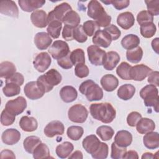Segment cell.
Returning <instances> with one entry per match:
<instances>
[{
  "label": "cell",
  "mask_w": 159,
  "mask_h": 159,
  "mask_svg": "<svg viewBox=\"0 0 159 159\" xmlns=\"http://www.w3.org/2000/svg\"><path fill=\"white\" fill-rule=\"evenodd\" d=\"M101 145L99 139L95 135H89L86 136L82 142L83 148L88 153L92 155L99 148Z\"/></svg>",
  "instance_id": "cell-15"
},
{
  "label": "cell",
  "mask_w": 159,
  "mask_h": 159,
  "mask_svg": "<svg viewBox=\"0 0 159 159\" xmlns=\"http://www.w3.org/2000/svg\"><path fill=\"white\" fill-rule=\"evenodd\" d=\"M19 126L25 132L35 131L38 127V122L35 118L27 116H23L19 120Z\"/></svg>",
  "instance_id": "cell-28"
},
{
  "label": "cell",
  "mask_w": 159,
  "mask_h": 159,
  "mask_svg": "<svg viewBox=\"0 0 159 159\" xmlns=\"http://www.w3.org/2000/svg\"><path fill=\"white\" fill-rule=\"evenodd\" d=\"M18 3L20 8L25 12H30L42 7L45 3V1L41 0H19Z\"/></svg>",
  "instance_id": "cell-25"
},
{
  "label": "cell",
  "mask_w": 159,
  "mask_h": 159,
  "mask_svg": "<svg viewBox=\"0 0 159 159\" xmlns=\"http://www.w3.org/2000/svg\"><path fill=\"white\" fill-rule=\"evenodd\" d=\"M140 30L141 35L143 37L151 38L155 35L157 31V27L153 22H148L140 25Z\"/></svg>",
  "instance_id": "cell-41"
},
{
  "label": "cell",
  "mask_w": 159,
  "mask_h": 159,
  "mask_svg": "<svg viewBox=\"0 0 159 159\" xmlns=\"http://www.w3.org/2000/svg\"><path fill=\"white\" fill-rule=\"evenodd\" d=\"M143 57V50L138 46L131 50H129L126 52V58L128 61L132 63H137L142 60Z\"/></svg>",
  "instance_id": "cell-36"
},
{
  "label": "cell",
  "mask_w": 159,
  "mask_h": 159,
  "mask_svg": "<svg viewBox=\"0 0 159 159\" xmlns=\"http://www.w3.org/2000/svg\"><path fill=\"white\" fill-rule=\"evenodd\" d=\"M60 96L61 100L66 103L74 101L78 96L76 89L71 86H65L60 91Z\"/></svg>",
  "instance_id": "cell-27"
},
{
  "label": "cell",
  "mask_w": 159,
  "mask_h": 159,
  "mask_svg": "<svg viewBox=\"0 0 159 159\" xmlns=\"http://www.w3.org/2000/svg\"><path fill=\"white\" fill-rule=\"evenodd\" d=\"M88 56L90 63L95 66H101L102 65L106 52L95 45H90L87 48Z\"/></svg>",
  "instance_id": "cell-9"
},
{
  "label": "cell",
  "mask_w": 159,
  "mask_h": 159,
  "mask_svg": "<svg viewBox=\"0 0 159 159\" xmlns=\"http://www.w3.org/2000/svg\"><path fill=\"white\" fill-rule=\"evenodd\" d=\"M48 15L43 10H36L30 15V20L34 26L38 28H44L48 25Z\"/></svg>",
  "instance_id": "cell-18"
},
{
  "label": "cell",
  "mask_w": 159,
  "mask_h": 159,
  "mask_svg": "<svg viewBox=\"0 0 159 159\" xmlns=\"http://www.w3.org/2000/svg\"><path fill=\"white\" fill-rule=\"evenodd\" d=\"M104 30H105L109 35L112 40H116L121 35L120 30L116 25L114 24H110L107 27H105Z\"/></svg>",
  "instance_id": "cell-53"
},
{
  "label": "cell",
  "mask_w": 159,
  "mask_h": 159,
  "mask_svg": "<svg viewBox=\"0 0 159 159\" xmlns=\"http://www.w3.org/2000/svg\"><path fill=\"white\" fill-rule=\"evenodd\" d=\"M52 40L48 34L43 32H38L34 37V43L40 50H46L51 45Z\"/></svg>",
  "instance_id": "cell-21"
},
{
  "label": "cell",
  "mask_w": 159,
  "mask_h": 159,
  "mask_svg": "<svg viewBox=\"0 0 159 159\" xmlns=\"http://www.w3.org/2000/svg\"><path fill=\"white\" fill-rule=\"evenodd\" d=\"M61 80V74L57 70L52 68L44 75L40 76L37 81L45 93H48L53 89L55 86L59 84Z\"/></svg>",
  "instance_id": "cell-3"
},
{
  "label": "cell",
  "mask_w": 159,
  "mask_h": 159,
  "mask_svg": "<svg viewBox=\"0 0 159 159\" xmlns=\"http://www.w3.org/2000/svg\"><path fill=\"white\" fill-rule=\"evenodd\" d=\"M70 59L74 65L85 63L84 52L81 48H76L70 53Z\"/></svg>",
  "instance_id": "cell-45"
},
{
  "label": "cell",
  "mask_w": 159,
  "mask_h": 159,
  "mask_svg": "<svg viewBox=\"0 0 159 159\" xmlns=\"http://www.w3.org/2000/svg\"><path fill=\"white\" fill-rule=\"evenodd\" d=\"M24 82V76L18 72L15 73L13 75H12L11 77L6 79V83H16L20 86L23 84Z\"/></svg>",
  "instance_id": "cell-56"
},
{
  "label": "cell",
  "mask_w": 159,
  "mask_h": 159,
  "mask_svg": "<svg viewBox=\"0 0 159 159\" xmlns=\"http://www.w3.org/2000/svg\"><path fill=\"white\" fill-rule=\"evenodd\" d=\"M91 116L104 124H109L113 121L116 116V111L111 104L101 102L92 104L89 107Z\"/></svg>",
  "instance_id": "cell-1"
},
{
  "label": "cell",
  "mask_w": 159,
  "mask_h": 159,
  "mask_svg": "<svg viewBox=\"0 0 159 159\" xmlns=\"http://www.w3.org/2000/svg\"><path fill=\"white\" fill-rule=\"evenodd\" d=\"M4 94L7 97H12L18 95L20 92V86L13 83H6L2 88Z\"/></svg>",
  "instance_id": "cell-43"
},
{
  "label": "cell",
  "mask_w": 159,
  "mask_h": 159,
  "mask_svg": "<svg viewBox=\"0 0 159 159\" xmlns=\"http://www.w3.org/2000/svg\"><path fill=\"white\" fill-rule=\"evenodd\" d=\"M27 107L26 99L22 96L8 101L5 106V109L11 114L18 116L22 113Z\"/></svg>",
  "instance_id": "cell-10"
},
{
  "label": "cell",
  "mask_w": 159,
  "mask_h": 159,
  "mask_svg": "<svg viewBox=\"0 0 159 159\" xmlns=\"http://www.w3.org/2000/svg\"><path fill=\"white\" fill-rule=\"evenodd\" d=\"M120 60V57L118 53L114 51L108 52L106 53L103 60V67L106 70L111 71L117 66Z\"/></svg>",
  "instance_id": "cell-20"
},
{
  "label": "cell",
  "mask_w": 159,
  "mask_h": 159,
  "mask_svg": "<svg viewBox=\"0 0 159 159\" xmlns=\"http://www.w3.org/2000/svg\"><path fill=\"white\" fill-rule=\"evenodd\" d=\"M140 96L143 99L147 107H153L156 112H158V91L153 84H148L140 91Z\"/></svg>",
  "instance_id": "cell-5"
},
{
  "label": "cell",
  "mask_w": 159,
  "mask_h": 159,
  "mask_svg": "<svg viewBox=\"0 0 159 159\" xmlns=\"http://www.w3.org/2000/svg\"><path fill=\"white\" fill-rule=\"evenodd\" d=\"M80 20L81 19L79 14L76 11L71 10L66 14L63 19V23L65 25L76 27L80 25Z\"/></svg>",
  "instance_id": "cell-34"
},
{
  "label": "cell",
  "mask_w": 159,
  "mask_h": 159,
  "mask_svg": "<svg viewBox=\"0 0 159 159\" xmlns=\"http://www.w3.org/2000/svg\"><path fill=\"white\" fill-rule=\"evenodd\" d=\"M58 65L63 69H70L73 66V64L70 59V53L66 57L57 60Z\"/></svg>",
  "instance_id": "cell-57"
},
{
  "label": "cell",
  "mask_w": 159,
  "mask_h": 159,
  "mask_svg": "<svg viewBox=\"0 0 159 159\" xmlns=\"http://www.w3.org/2000/svg\"><path fill=\"white\" fill-rule=\"evenodd\" d=\"M65 131L63 124L60 120H52L49 122L44 129L45 135L49 138H52L56 135H61Z\"/></svg>",
  "instance_id": "cell-14"
},
{
  "label": "cell",
  "mask_w": 159,
  "mask_h": 159,
  "mask_svg": "<svg viewBox=\"0 0 159 159\" xmlns=\"http://www.w3.org/2000/svg\"><path fill=\"white\" fill-rule=\"evenodd\" d=\"M16 71V67L11 61H5L0 64V76L7 79L13 75Z\"/></svg>",
  "instance_id": "cell-33"
},
{
  "label": "cell",
  "mask_w": 159,
  "mask_h": 159,
  "mask_svg": "<svg viewBox=\"0 0 159 159\" xmlns=\"http://www.w3.org/2000/svg\"><path fill=\"white\" fill-rule=\"evenodd\" d=\"M109 148L107 143L101 142V145L97 151L91 155L92 157L94 159H104L108 156Z\"/></svg>",
  "instance_id": "cell-48"
},
{
  "label": "cell",
  "mask_w": 159,
  "mask_h": 159,
  "mask_svg": "<svg viewBox=\"0 0 159 159\" xmlns=\"http://www.w3.org/2000/svg\"><path fill=\"white\" fill-rule=\"evenodd\" d=\"M132 142V135L127 130H122L117 132L114 137V142L119 147H127Z\"/></svg>",
  "instance_id": "cell-24"
},
{
  "label": "cell",
  "mask_w": 159,
  "mask_h": 159,
  "mask_svg": "<svg viewBox=\"0 0 159 159\" xmlns=\"http://www.w3.org/2000/svg\"><path fill=\"white\" fill-rule=\"evenodd\" d=\"M0 12L4 15L17 18L19 17L18 7L13 1H2L0 2Z\"/></svg>",
  "instance_id": "cell-16"
},
{
  "label": "cell",
  "mask_w": 159,
  "mask_h": 159,
  "mask_svg": "<svg viewBox=\"0 0 159 159\" xmlns=\"http://www.w3.org/2000/svg\"><path fill=\"white\" fill-rule=\"evenodd\" d=\"M127 152L126 147H121L118 146L114 142L111 145V157L114 159L123 158Z\"/></svg>",
  "instance_id": "cell-46"
},
{
  "label": "cell",
  "mask_w": 159,
  "mask_h": 159,
  "mask_svg": "<svg viewBox=\"0 0 159 159\" xmlns=\"http://www.w3.org/2000/svg\"><path fill=\"white\" fill-rule=\"evenodd\" d=\"M132 66L128 63L123 61L117 66L116 69V73L122 80H130V70Z\"/></svg>",
  "instance_id": "cell-40"
},
{
  "label": "cell",
  "mask_w": 159,
  "mask_h": 159,
  "mask_svg": "<svg viewBox=\"0 0 159 159\" xmlns=\"http://www.w3.org/2000/svg\"><path fill=\"white\" fill-rule=\"evenodd\" d=\"M137 131L140 134H145L154 130L155 124L154 121L149 118H141L136 124Z\"/></svg>",
  "instance_id": "cell-26"
},
{
  "label": "cell",
  "mask_w": 159,
  "mask_h": 159,
  "mask_svg": "<svg viewBox=\"0 0 159 159\" xmlns=\"http://www.w3.org/2000/svg\"><path fill=\"white\" fill-rule=\"evenodd\" d=\"M25 95L31 100L41 98L45 93L37 81H30L24 86Z\"/></svg>",
  "instance_id": "cell-11"
},
{
  "label": "cell",
  "mask_w": 159,
  "mask_h": 159,
  "mask_svg": "<svg viewBox=\"0 0 159 159\" xmlns=\"http://www.w3.org/2000/svg\"><path fill=\"white\" fill-rule=\"evenodd\" d=\"M88 37L84 33L83 25H78L73 29V39L79 43H84L87 40Z\"/></svg>",
  "instance_id": "cell-49"
},
{
  "label": "cell",
  "mask_w": 159,
  "mask_h": 159,
  "mask_svg": "<svg viewBox=\"0 0 159 159\" xmlns=\"http://www.w3.org/2000/svg\"><path fill=\"white\" fill-rule=\"evenodd\" d=\"M147 11L152 16H158L159 14V1L152 0V1H145Z\"/></svg>",
  "instance_id": "cell-52"
},
{
  "label": "cell",
  "mask_w": 159,
  "mask_h": 159,
  "mask_svg": "<svg viewBox=\"0 0 159 159\" xmlns=\"http://www.w3.org/2000/svg\"><path fill=\"white\" fill-rule=\"evenodd\" d=\"M1 158H16V156L14 153V152L9 150H3L1 152Z\"/></svg>",
  "instance_id": "cell-60"
},
{
  "label": "cell",
  "mask_w": 159,
  "mask_h": 159,
  "mask_svg": "<svg viewBox=\"0 0 159 159\" xmlns=\"http://www.w3.org/2000/svg\"><path fill=\"white\" fill-rule=\"evenodd\" d=\"M20 139V133L16 129H7L3 132L1 136L2 141L8 145L17 143Z\"/></svg>",
  "instance_id": "cell-17"
},
{
  "label": "cell",
  "mask_w": 159,
  "mask_h": 159,
  "mask_svg": "<svg viewBox=\"0 0 159 159\" xmlns=\"http://www.w3.org/2000/svg\"><path fill=\"white\" fill-rule=\"evenodd\" d=\"M80 92L85 95L89 101H99L103 98V91L101 88L91 80L83 81L79 86Z\"/></svg>",
  "instance_id": "cell-4"
},
{
  "label": "cell",
  "mask_w": 159,
  "mask_h": 159,
  "mask_svg": "<svg viewBox=\"0 0 159 159\" xmlns=\"http://www.w3.org/2000/svg\"><path fill=\"white\" fill-rule=\"evenodd\" d=\"M71 6L67 2H63L57 6L52 11H50L47 16L48 24L52 20H58L63 23V19L66 14L71 11Z\"/></svg>",
  "instance_id": "cell-8"
},
{
  "label": "cell",
  "mask_w": 159,
  "mask_h": 159,
  "mask_svg": "<svg viewBox=\"0 0 159 159\" xmlns=\"http://www.w3.org/2000/svg\"><path fill=\"white\" fill-rule=\"evenodd\" d=\"M61 28L62 22L58 20H52L48 22L47 30L50 36L53 39H57L60 35Z\"/></svg>",
  "instance_id": "cell-38"
},
{
  "label": "cell",
  "mask_w": 159,
  "mask_h": 159,
  "mask_svg": "<svg viewBox=\"0 0 159 159\" xmlns=\"http://www.w3.org/2000/svg\"><path fill=\"white\" fill-rule=\"evenodd\" d=\"M48 52L55 60H59L70 53L68 44L63 40H55L48 48Z\"/></svg>",
  "instance_id": "cell-7"
},
{
  "label": "cell",
  "mask_w": 159,
  "mask_h": 159,
  "mask_svg": "<svg viewBox=\"0 0 159 159\" xmlns=\"http://www.w3.org/2000/svg\"><path fill=\"white\" fill-rule=\"evenodd\" d=\"M33 157L36 159L49 158L50 150L48 146L43 143H39L33 152Z\"/></svg>",
  "instance_id": "cell-37"
},
{
  "label": "cell",
  "mask_w": 159,
  "mask_h": 159,
  "mask_svg": "<svg viewBox=\"0 0 159 159\" xmlns=\"http://www.w3.org/2000/svg\"><path fill=\"white\" fill-rule=\"evenodd\" d=\"M68 158H73V159H75V158L82 159L83 158V153L81 151L76 150L75 152H73L71 155H70L68 157Z\"/></svg>",
  "instance_id": "cell-62"
},
{
  "label": "cell",
  "mask_w": 159,
  "mask_h": 159,
  "mask_svg": "<svg viewBox=\"0 0 159 159\" xmlns=\"http://www.w3.org/2000/svg\"><path fill=\"white\" fill-rule=\"evenodd\" d=\"M137 20L139 25H142L148 22H153V17L147 11L144 10L138 13Z\"/></svg>",
  "instance_id": "cell-50"
},
{
  "label": "cell",
  "mask_w": 159,
  "mask_h": 159,
  "mask_svg": "<svg viewBox=\"0 0 159 159\" xmlns=\"http://www.w3.org/2000/svg\"><path fill=\"white\" fill-rule=\"evenodd\" d=\"M135 93V88L131 84H125L117 90V96L124 101L130 99Z\"/></svg>",
  "instance_id": "cell-30"
},
{
  "label": "cell",
  "mask_w": 159,
  "mask_h": 159,
  "mask_svg": "<svg viewBox=\"0 0 159 159\" xmlns=\"http://www.w3.org/2000/svg\"><path fill=\"white\" fill-rule=\"evenodd\" d=\"M96 134L102 140L108 141L112 138L114 134V130L110 126L101 125L97 129Z\"/></svg>",
  "instance_id": "cell-39"
},
{
  "label": "cell",
  "mask_w": 159,
  "mask_h": 159,
  "mask_svg": "<svg viewBox=\"0 0 159 159\" xmlns=\"http://www.w3.org/2000/svg\"><path fill=\"white\" fill-rule=\"evenodd\" d=\"M143 142L145 147L153 150L159 147V135L156 132H149L143 137Z\"/></svg>",
  "instance_id": "cell-29"
},
{
  "label": "cell",
  "mask_w": 159,
  "mask_h": 159,
  "mask_svg": "<svg viewBox=\"0 0 159 159\" xmlns=\"http://www.w3.org/2000/svg\"><path fill=\"white\" fill-rule=\"evenodd\" d=\"M152 71V70L144 64L135 65L132 66L130 70V79L137 81H143Z\"/></svg>",
  "instance_id": "cell-12"
},
{
  "label": "cell",
  "mask_w": 159,
  "mask_h": 159,
  "mask_svg": "<svg viewBox=\"0 0 159 159\" xmlns=\"http://www.w3.org/2000/svg\"><path fill=\"white\" fill-rule=\"evenodd\" d=\"M88 16L94 20L99 27H106L110 25L111 17L107 14L103 6L96 0L90 1L88 4Z\"/></svg>",
  "instance_id": "cell-2"
},
{
  "label": "cell",
  "mask_w": 159,
  "mask_h": 159,
  "mask_svg": "<svg viewBox=\"0 0 159 159\" xmlns=\"http://www.w3.org/2000/svg\"><path fill=\"white\" fill-rule=\"evenodd\" d=\"M104 4H112L113 6L117 10H122L127 7L130 4V1L129 0H122V1H102Z\"/></svg>",
  "instance_id": "cell-55"
},
{
  "label": "cell",
  "mask_w": 159,
  "mask_h": 159,
  "mask_svg": "<svg viewBox=\"0 0 159 159\" xmlns=\"http://www.w3.org/2000/svg\"><path fill=\"white\" fill-rule=\"evenodd\" d=\"M52 62L51 57L48 53L44 52L39 53L35 58L33 64L34 68L40 73L47 70Z\"/></svg>",
  "instance_id": "cell-13"
},
{
  "label": "cell",
  "mask_w": 159,
  "mask_h": 159,
  "mask_svg": "<svg viewBox=\"0 0 159 159\" xmlns=\"http://www.w3.org/2000/svg\"><path fill=\"white\" fill-rule=\"evenodd\" d=\"M158 44H159V39L158 37L154 39L152 41V47L153 50L158 54Z\"/></svg>",
  "instance_id": "cell-63"
},
{
  "label": "cell",
  "mask_w": 159,
  "mask_h": 159,
  "mask_svg": "<svg viewBox=\"0 0 159 159\" xmlns=\"http://www.w3.org/2000/svg\"><path fill=\"white\" fill-rule=\"evenodd\" d=\"M89 70L88 67L84 63H78L76 65L75 68V75L80 78H83L88 76Z\"/></svg>",
  "instance_id": "cell-51"
},
{
  "label": "cell",
  "mask_w": 159,
  "mask_h": 159,
  "mask_svg": "<svg viewBox=\"0 0 159 159\" xmlns=\"http://www.w3.org/2000/svg\"><path fill=\"white\" fill-rule=\"evenodd\" d=\"M74 148L73 145L70 142H65L56 147V154L60 158H66L70 156Z\"/></svg>",
  "instance_id": "cell-32"
},
{
  "label": "cell",
  "mask_w": 159,
  "mask_h": 159,
  "mask_svg": "<svg viewBox=\"0 0 159 159\" xmlns=\"http://www.w3.org/2000/svg\"><path fill=\"white\" fill-rule=\"evenodd\" d=\"M88 116V111L86 108L80 104H76L72 106L68 111V119L75 123H83Z\"/></svg>",
  "instance_id": "cell-6"
},
{
  "label": "cell",
  "mask_w": 159,
  "mask_h": 159,
  "mask_svg": "<svg viewBox=\"0 0 159 159\" xmlns=\"http://www.w3.org/2000/svg\"><path fill=\"white\" fill-rule=\"evenodd\" d=\"M155 156L154 155H153V153H149V152H146L144 153L142 156V158H154Z\"/></svg>",
  "instance_id": "cell-64"
},
{
  "label": "cell",
  "mask_w": 159,
  "mask_h": 159,
  "mask_svg": "<svg viewBox=\"0 0 159 159\" xmlns=\"http://www.w3.org/2000/svg\"><path fill=\"white\" fill-rule=\"evenodd\" d=\"M139 37L135 34H128L124 37L121 40L122 47L127 50L136 48L140 44Z\"/></svg>",
  "instance_id": "cell-31"
},
{
  "label": "cell",
  "mask_w": 159,
  "mask_h": 159,
  "mask_svg": "<svg viewBox=\"0 0 159 159\" xmlns=\"http://www.w3.org/2000/svg\"><path fill=\"white\" fill-rule=\"evenodd\" d=\"M75 27L65 25L62 31L63 38L67 41L73 40V29Z\"/></svg>",
  "instance_id": "cell-58"
},
{
  "label": "cell",
  "mask_w": 159,
  "mask_h": 159,
  "mask_svg": "<svg viewBox=\"0 0 159 159\" xmlns=\"http://www.w3.org/2000/svg\"><path fill=\"white\" fill-rule=\"evenodd\" d=\"M123 158L124 159H138L139 155L136 151L135 150H129L127 152H126L125 154L124 155Z\"/></svg>",
  "instance_id": "cell-61"
},
{
  "label": "cell",
  "mask_w": 159,
  "mask_h": 159,
  "mask_svg": "<svg viewBox=\"0 0 159 159\" xmlns=\"http://www.w3.org/2000/svg\"><path fill=\"white\" fill-rule=\"evenodd\" d=\"M83 29L87 36L91 37L100 30V27L94 20H87L83 23Z\"/></svg>",
  "instance_id": "cell-44"
},
{
  "label": "cell",
  "mask_w": 159,
  "mask_h": 159,
  "mask_svg": "<svg viewBox=\"0 0 159 159\" xmlns=\"http://www.w3.org/2000/svg\"><path fill=\"white\" fill-rule=\"evenodd\" d=\"M84 129L81 126L72 125L68 128L66 134L68 137L72 140H78L83 136Z\"/></svg>",
  "instance_id": "cell-42"
},
{
  "label": "cell",
  "mask_w": 159,
  "mask_h": 159,
  "mask_svg": "<svg viewBox=\"0 0 159 159\" xmlns=\"http://www.w3.org/2000/svg\"><path fill=\"white\" fill-rule=\"evenodd\" d=\"M100 83L102 88L105 91L111 92L117 88L119 80L114 75L107 74L101 78Z\"/></svg>",
  "instance_id": "cell-23"
},
{
  "label": "cell",
  "mask_w": 159,
  "mask_h": 159,
  "mask_svg": "<svg viewBox=\"0 0 159 159\" xmlns=\"http://www.w3.org/2000/svg\"><path fill=\"white\" fill-rule=\"evenodd\" d=\"M142 118V115L137 112L133 111L129 113L127 117V122L130 127H135L138 121Z\"/></svg>",
  "instance_id": "cell-54"
},
{
  "label": "cell",
  "mask_w": 159,
  "mask_h": 159,
  "mask_svg": "<svg viewBox=\"0 0 159 159\" xmlns=\"http://www.w3.org/2000/svg\"><path fill=\"white\" fill-rule=\"evenodd\" d=\"M117 23L123 29L127 30L134 25L135 18L132 12H124L117 16Z\"/></svg>",
  "instance_id": "cell-22"
},
{
  "label": "cell",
  "mask_w": 159,
  "mask_h": 159,
  "mask_svg": "<svg viewBox=\"0 0 159 159\" xmlns=\"http://www.w3.org/2000/svg\"><path fill=\"white\" fill-rule=\"evenodd\" d=\"M41 140L39 137L34 135L29 136L23 142V146L25 150L29 153H33L36 147L40 143Z\"/></svg>",
  "instance_id": "cell-35"
},
{
  "label": "cell",
  "mask_w": 159,
  "mask_h": 159,
  "mask_svg": "<svg viewBox=\"0 0 159 159\" xmlns=\"http://www.w3.org/2000/svg\"><path fill=\"white\" fill-rule=\"evenodd\" d=\"M92 41L95 45L103 48H107L110 46L112 42V39L105 30H99L94 35Z\"/></svg>",
  "instance_id": "cell-19"
},
{
  "label": "cell",
  "mask_w": 159,
  "mask_h": 159,
  "mask_svg": "<svg viewBox=\"0 0 159 159\" xmlns=\"http://www.w3.org/2000/svg\"><path fill=\"white\" fill-rule=\"evenodd\" d=\"M16 120V116L4 109L1 114V123L4 126L12 125Z\"/></svg>",
  "instance_id": "cell-47"
},
{
  "label": "cell",
  "mask_w": 159,
  "mask_h": 159,
  "mask_svg": "<svg viewBox=\"0 0 159 159\" xmlns=\"http://www.w3.org/2000/svg\"><path fill=\"white\" fill-rule=\"evenodd\" d=\"M148 82L156 87L159 86V72L158 71H152L148 76Z\"/></svg>",
  "instance_id": "cell-59"
}]
</instances>
